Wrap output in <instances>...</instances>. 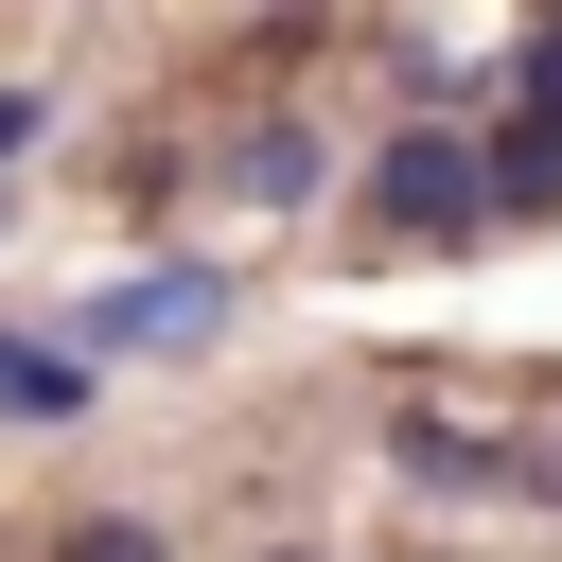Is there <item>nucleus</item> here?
I'll use <instances>...</instances> for the list:
<instances>
[{"instance_id": "f257e3e1", "label": "nucleus", "mask_w": 562, "mask_h": 562, "mask_svg": "<svg viewBox=\"0 0 562 562\" xmlns=\"http://www.w3.org/2000/svg\"><path fill=\"white\" fill-rule=\"evenodd\" d=\"M369 211H386L404 246H474V228H492V176H474V123H404V140L369 158Z\"/></svg>"}, {"instance_id": "f03ea898", "label": "nucleus", "mask_w": 562, "mask_h": 562, "mask_svg": "<svg viewBox=\"0 0 562 562\" xmlns=\"http://www.w3.org/2000/svg\"><path fill=\"white\" fill-rule=\"evenodd\" d=\"M228 334V281L211 263H158V281H105L88 299V351H211Z\"/></svg>"}, {"instance_id": "7ed1b4c3", "label": "nucleus", "mask_w": 562, "mask_h": 562, "mask_svg": "<svg viewBox=\"0 0 562 562\" xmlns=\"http://www.w3.org/2000/svg\"><path fill=\"white\" fill-rule=\"evenodd\" d=\"M0 422H88V351H53V334H0Z\"/></svg>"}, {"instance_id": "20e7f679", "label": "nucleus", "mask_w": 562, "mask_h": 562, "mask_svg": "<svg viewBox=\"0 0 562 562\" xmlns=\"http://www.w3.org/2000/svg\"><path fill=\"white\" fill-rule=\"evenodd\" d=\"M228 193H263V211H299V193H316V123H263V140L228 158Z\"/></svg>"}, {"instance_id": "39448f33", "label": "nucleus", "mask_w": 562, "mask_h": 562, "mask_svg": "<svg viewBox=\"0 0 562 562\" xmlns=\"http://www.w3.org/2000/svg\"><path fill=\"white\" fill-rule=\"evenodd\" d=\"M386 457H404V474H439V492H474V474H509V457H492V439H474V422H404V439H386Z\"/></svg>"}, {"instance_id": "423d86ee", "label": "nucleus", "mask_w": 562, "mask_h": 562, "mask_svg": "<svg viewBox=\"0 0 562 562\" xmlns=\"http://www.w3.org/2000/svg\"><path fill=\"white\" fill-rule=\"evenodd\" d=\"M53 562H176V544H158L140 509H88V527H53Z\"/></svg>"}, {"instance_id": "0eeeda50", "label": "nucleus", "mask_w": 562, "mask_h": 562, "mask_svg": "<svg viewBox=\"0 0 562 562\" xmlns=\"http://www.w3.org/2000/svg\"><path fill=\"white\" fill-rule=\"evenodd\" d=\"M35 123H53V105H35V88H0V176H18V140H35Z\"/></svg>"}, {"instance_id": "6e6552de", "label": "nucleus", "mask_w": 562, "mask_h": 562, "mask_svg": "<svg viewBox=\"0 0 562 562\" xmlns=\"http://www.w3.org/2000/svg\"><path fill=\"white\" fill-rule=\"evenodd\" d=\"M509 474H527V492H562V439H544V457H509Z\"/></svg>"}]
</instances>
